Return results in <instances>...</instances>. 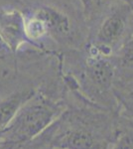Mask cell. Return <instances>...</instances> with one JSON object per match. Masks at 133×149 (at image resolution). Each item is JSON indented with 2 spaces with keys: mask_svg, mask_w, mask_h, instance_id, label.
Instances as JSON below:
<instances>
[{
  "mask_svg": "<svg viewBox=\"0 0 133 149\" xmlns=\"http://www.w3.org/2000/svg\"><path fill=\"white\" fill-rule=\"evenodd\" d=\"M118 125L111 110L88 102L86 107L65 109L36 140L48 149H109Z\"/></svg>",
  "mask_w": 133,
  "mask_h": 149,
  "instance_id": "cell-1",
  "label": "cell"
},
{
  "mask_svg": "<svg viewBox=\"0 0 133 149\" xmlns=\"http://www.w3.org/2000/svg\"><path fill=\"white\" fill-rule=\"evenodd\" d=\"M65 107L40 93L30 97L0 133V142L10 148L27 145L59 117Z\"/></svg>",
  "mask_w": 133,
  "mask_h": 149,
  "instance_id": "cell-2",
  "label": "cell"
},
{
  "mask_svg": "<svg viewBox=\"0 0 133 149\" xmlns=\"http://www.w3.org/2000/svg\"><path fill=\"white\" fill-rule=\"evenodd\" d=\"M79 73L70 74L68 81L77 86L81 97L91 103L113 111L118 109L114 86L118 80V70L112 56L89 53Z\"/></svg>",
  "mask_w": 133,
  "mask_h": 149,
  "instance_id": "cell-3",
  "label": "cell"
},
{
  "mask_svg": "<svg viewBox=\"0 0 133 149\" xmlns=\"http://www.w3.org/2000/svg\"><path fill=\"white\" fill-rule=\"evenodd\" d=\"M133 24V5L125 0L111 5L101 16L91 41L89 53L112 56L129 36Z\"/></svg>",
  "mask_w": 133,
  "mask_h": 149,
  "instance_id": "cell-4",
  "label": "cell"
},
{
  "mask_svg": "<svg viewBox=\"0 0 133 149\" xmlns=\"http://www.w3.org/2000/svg\"><path fill=\"white\" fill-rule=\"evenodd\" d=\"M0 39L15 53L28 43L25 32V14L14 8L0 9Z\"/></svg>",
  "mask_w": 133,
  "mask_h": 149,
  "instance_id": "cell-5",
  "label": "cell"
},
{
  "mask_svg": "<svg viewBox=\"0 0 133 149\" xmlns=\"http://www.w3.org/2000/svg\"><path fill=\"white\" fill-rule=\"evenodd\" d=\"M43 24L47 38L65 40L71 37L72 24L69 16L59 8L50 5H39L31 11Z\"/></svg>",
  "mask_w": 133,
  "mask_h": 149,
  "instance_id": "cell-6",
  "label": "cell"
},
{
  "mask_svg": "<svg viewBox=\"0 0 133 149\" xmlns=\"http://www.w3.org/2000/svg\"><path fill=\"white\" fill-rule=\"evenodd\" d=\"M35 93L33 88H25L0 100V133L9 125L21 107Z\"/></svg>",
  "mask_w": 133,
  "mask_h": 149,
  "instance_id": "cell-7",
  "label": "cell"
},
{
  "mask_svg": "<svg viewBox=\"0 0 133 149\" xmlns=\"http://www.w3.org/2000/svg\"><path fill=\"white\" fill-rule=\"evenodd\" d=\"M118 109H121L128 120H133V76L118 78L114 86Z\"/></svg>",
  "mask_w": 133,
  "mask_h": 149,
  "instance_id": "cell-8",
  "label": "cell"
},
{
  "mask_svg": "<svg viewBox=\"0 0 133 149\" xmlns=\"http://www.w3.org/2000/svg\"><path fill=\"white\" fill-rule=\"evenodd\" d=\"M112 59L118 70V78L133 76V32L114 52Z\"/></svg>",
  "mask_w": 133,
  "mask_h": 149,
  "instance_id": "cell-9",
  "label": "cell"
},
{
  "mask_svg": "<svg viewBox=\"0 0 133 149\" xmlns=\"http://www.w3.org/2000/svg\"><path fill=\"white\" fill-rule=\"evenodd\" d=\"M79 2L83 7L84 17L88 21L94 20L100 17V14L103 15L110 4V0H79Z\"/></svg>",
  "mask_w": 133,
  "mask_h": 149,
  "instance_id": "cell-10",
  "label": "cell"
},
{
  "mask_svg": "<svg viewBox=\"0 0 133 149\" xmlns=\"http://www.w3.org/2000/svg\"><path fill=\"white\" fill-rule=\"evenodd\" d=\"M109 149H133V124L127 127L118 125L116 135Z\"/></svg>",
  "mask_w": 133,
  "mask_h": 149,
  "instance_id": "cell-11",
  "label": "cell"
},
{
  "mask_svg": "<svg viewBox=\"0 0 133 149\" xmlns=\"http://www.w3.org/2000/svg\"><path fill=\"white\" fill-rule=\"evenodd\" d=\"M51 149H62V148H51Z\"/></svg>",
  "mask_w": 133,
  "mask_h": 149,
  "instance_id": "cell-12",
  "label": "cell"
}]
</instances>
